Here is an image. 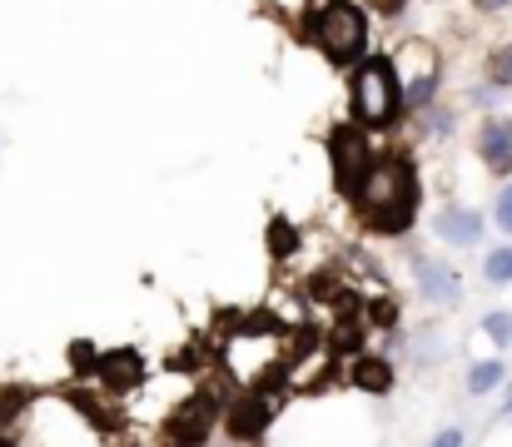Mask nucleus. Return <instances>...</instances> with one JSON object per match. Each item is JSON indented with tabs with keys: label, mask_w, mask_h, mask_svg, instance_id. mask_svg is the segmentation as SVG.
<instances>
[{
	"label": "nucleus",
	"mask_w": 512,
	"mask_h": 447,
	"mask_svg": "<svg viewBox=\"0 0 512 447\" xmlns=\"http://www.w3.org/2000/svg\"><path fill=\"white\" fill-rule=\"evenodd\" d=\"M508 413H512V398H508Z\"/></svg>",
	"instance_id": "25"
},
{
	"label": "nucleus",
	"mask_w": 512,
	"mask_h": 447,
	"mask_svg": "<svg viewBox=\"0 0 512 447\" xmlns=\"http://www.w3.org/2000/svg\"><path fill=\"white\" fill-rule=\"evenodd\" d=\"M373 318H378V323H398V308H393V298H388V303H378V308H373Z\"/></svg>",
	"instance_id": "23"
},
{
	"label": "nucleus",
	"mask_w": 512,
	"mask_h": 447,
	"mask_svg": "<svg viewBox=\"0 0 512 447\" xmlns=\"http://www.w3.org/2000/svg\"><path fill=\"white\" fill-rule=\"evenodd\" d=\"M274 249H279V254H289V249H294V234H289L284 224H274Z\"/></svg>",
	"instance_id": "22"
},
{
	"label": "nucleus",
	"mask_w": 512,
	"mask_h": 447,
	"mask_svg": "<svg viewBox=\"0 0 512 447\" xmlns=\"http://www.w3.org/2000/svg\"><path fill=\"white\" fill-rule=\"evenodd\" d=\"M473 149L483 159V169L493 179H508L512 174V115H488L473 135Z\"/></svg>",
	"instance_id": "7"
},
{
	"label": "nucleus",
	"mask_w": 512,
	"mask_h": 447,
	"mask_svg": "<svg viewBox=\"0 0 512 447\" xmlns=\"http://www.w3.org/2000/svg\"><path fill=\"white\" fill-rule=\"evenodd\" d=\"M309 30L319 40V50L334 60V65H358L363 45H368V15L358 0H324L314 15H309Z\"/></svg>",
	"instance_id": "3"
},
{
	"label": "nucleus",
	"mask_w": 512,
	"mask_h": 447,
	"mask_svg": "<svg viewBox=\"0 0 512 447\" xmlns=\"http://www.w3.org/2000/svg\"><path fill=\"white\" fill-rule=\"evenodd\" d=\"M329 159H334V184L343 194H358V184L373 169V145H368V135L358 125H339L329 135Z\"/></svg>",
	"instance_id": "5"
},
{
	"label": "nucleus",
	"mask_w": 512,
	"mask_h": 447,
	"mask_svg": "<svg viewBox=\"0 0 512 447\" xmlns=\"http://www.w3.org/2000/svg\"><path fill=\"white\" fill-rule=\"evenodd\" d=\"M433 234H438L443 244H453V249H473V244L483 239V214L468 209V204H443V209L433 214Z\"/></svg>",
	"instance_id": "9"
},
{
	"label": "nucleus",
	"mask_w": 512,
	"mask_h": 447,
	"mask_svg": "<svg viewBox=\"0 0 512 447\" xmlns=\"http://www.w3.org/2000/svg\"><path fill=\"white\" fill-rule=\"evenodd\" d=\"M393 70H398V85H403V110H433V95H438V55L423 50L418 40L398 55H388Z\"/></svg>",
	"instance_id": "4"
},
{
	"label": "nucleus",
	"mask_w": 512,
	"mask_h": 447,
	"mask_svg": "<svg viewBox=\"0 0 512 447\" xmlns=\"http://www.w3.org/2000/svg\"><path fill=\"white\" fill-rule=\"evenodd\" d=\"M493 219H498V229L512 239V179L503 184V194H498V209H493Z\"/></svg>",
	"instance_id": "18"
},
{
	"label": "nucleus",
	"mask_w": 512,
	"mask_h": 447,
	"mask_svg": "<svg viewBox=\"0 0 512 447\" xmlns=\"http://www.w3.org/2000/svg\"><path fill=\"white\" fill-rule=\"evenodd\" d=\"M488 85L493 90H512V40L488 55Z\"/></svg>",
	"instance_id": "14"
},
{
	"label": "nucleus",
	"mask_w": 512,
	"mask_h": 447,
	"mask_svg": "<svg viewBox=\"0 0 512 447\" xmlns=\"http://www.w3.org/2000/svg\"><path fill=\"white\" fill-rule=\"evenodd\" d=\"M0 447H5V443H0Z\"/></svg>",
	"instance_id": "26"
},
{
	"label": "nucleus",
	"mask_w": 512,
	"mask_h": 447,
	"mask_svg": "<svg viewBox=\"0 0 512 447\" xmlns=\"http://www.w3.org/2000/svg\"><path fill=\"white\" fill-rule=\"evenodd\" d=\"M503 378H508V363H503V358H483V363L468 368V393H473V398H488Z\"/></svg>",
	"instance_id": "13"
},
{
	"label": "nucleus",
	"mask_w": 512,
	"mask_h": 447,
	"mask_svg": "<svg viewBox=\"0 0 512 447\" xmlns=\"http://www.w3.org/2000/svg\"><path fill=\"white\" fill-rule=\"evenodd\" d=\"M95 378H100L105 388H115V393L140 388V383H145V358H140V348H110V353H100V358H95Z\"/></svg>",
	"instance_id": "10"
},
{
	"label": "nucleus",
	"mask_w": 512,
	"mask_h": 447,
	"mask_svg": "<svg viewBox=\"0 0 512 447\" xmlns=\"http://www.w3.org/2000/svg\"><path fill=\"white\" fill-rule=\"evenodd\" d=\"M473 5H478V10H488V15H498V10H508L512 0H473Z\"/></svg>",
	"instance_id": "24"
},
{
	"label": "nucleus",
	"mask_w": 512,
	"mask_h": 447,
	"mask_svg": "<svg viewBox=\"0 0 512 447\" xmlns=\"http://www.w3.org/2000/svg\"><path fill=\"white\" fill-rule=\"evenodd\" d=\"M483 333L498 343V348H512V313H483Z\"/></svg>",
	"instance_id": "17"
},
{
	"label": "nucleus",
	"mask_w": 512,
	"mask_h": 447,
	"mask_svg": "<svg viewBox=\"0 0 512 447\" xmlns=\"http://www.w3.org/2000/svg\"><path fill=\"white\" fill-rule=\"evenodd\" d=\"M214 423H219V403L209 398V393H194L184 408H174L170 423H165V438L174 447H204L209 443V433H214Z\"/></svg>",
	"instance_id": "6"
},
{
	"label": "nucleus",
	"mask_w": 512,
	"mask_h": 447,
	"mask_svg": "<svg viewBox=\"0 0 512 447\" xmlns=\"http://www.w3.org/2000/svg\"><path fill=\"white\" fill-rule=\"evenodd\" d=\"M463 443H468V438H463V428H443V433H438L428 447H463Z\"/></svg>",
	"instance_id": "20"
},
{
	"label": "nucleus",
	"mask_w": 512,
	"mask_h": 447,
	"mask_svg": "<svg viewBox=\"0 0 512 447\" xmlns=\"http://www.w3.org/2000/svg\"><path fill=\"white\" fill-rule=\"evenodd\" d=\"M353 204H358V214H363V224L373 234H403L413 224V214H418V174H413V164L373 159V169L358 184Z\"/></svg>",
	"instance_id": "1"
},
{
	"label": "nucleus",
	"mask_w": 512,
	"mask_h": 447,
	"mask_svg": "<svg viewBox=\"0 0 512 447\" xmlns=\"http://www.w3.org/2000/svg\"><path fill=\"white\" fill-rule=\"evenodd\" d=\"M483 279H488V284H498V289H503V284H512V244L493 249V254L483 259Z\"/></svg>",
	"instance_id": "15"
},
{
	"label": "nucleus",
	"mask_w": 512,
	"mask_h": 447,
	"mask_svg": "<svg viewBox=\"0 0 512 447\" xmlns=\"http://www.w3.org/2000/svg\"><path fill=\"white\" fill-rule=\"evenodd\" d=\"M348 90H353V120L363 130H383V125H393L403 115V85H398V70H393L388 55L358 60Z\"/></svg>",
	"instance_id": "2"
},
{
	"label": "nucleus",
	"mask_w": 512,
	"mask_h": 447,
	"mask_svg": "<svg viewBox=\"0 0 512 447\" xmlns=\"http://www.w3.org/2000/svg\"><path fill=\"white\" fill-rule=\"evenodd\" d=\"M70 363H75V373H95V348L80 338V343H70Z\"/></svg>",
	"instance_id": "19"
},
{
	"label": "nucleus",
	"mask_w": 512,
	"mask_h": 447,
	"mask_svg": "<svg viewBox=\"0 0 512 447\" xmlns=\"http://www.w3.org/2000/svg\"><path fill=\"white\" fill-rule=\"evenodd\" d=\"M20 413H25V393L20 388H10V393H0V438L20 423Z\"/></svg>",
	"instance_id": "16"
},
{
	"label": "nucleus",
	"mask_w": 512,
	"mask_h": 447,
	"mask_svg": "<svg viewBox=\"0 0 512 447\" xmlns=\"http://www.w3.org/2000/svg\"><path fill=\"white\" fill-rule=\"evenodd\" d=\"M353 383L363 388V393H388L393 388V368H388V358H378V353H363V358H353Z\"/></svg>",
	"instance_id": "12"
},
{
	"label": "nucleus",
	"mask_w": 512,
	"mask_h": 447,
	"mask_svg": "<svg viewBox=\"0 0 512 447\" xmlns=\"http://www.w3.org/2000/svg\"><path fill=\"white\" fill-rule=\"evenodd\" d=\"M418 289L428 294V303H458V279L438 259H418Z\"/></svg>",
	"instance_id": "11"
},
{
	"label": "nucleus",
	"mask_w": 512,
	"mask_h": 447,
	"mask_svg": "<svg viewBox=\"0 0 512 447\" xmlns=\"http://www.w3.org/2000/svg\"><path fill=\"white\" fill-rule=\"evenodd\" d=\"M269 418H274V403H269V393L249 388L244 398H234V403H229V413H224V428H229V438H239V443H259V438H264V428H269Z\"/></svg>",
	"instance_id": "8"
},
{
	"label": "nucleus",
	"mask_w": 512,
	"mask_h": 447,
	"mask_svg": "<svg viewBox=\"0 0 512 447\" xmlns=\"http://www.w3.org/2000/svg\"><path fill=\"white\" fill-rule=\"evenodd\" d=\"M363 5H373L378 15H403V5H408V0H363Z\"/></svg>",
	"instance_id": "21"
}]
</instances>
